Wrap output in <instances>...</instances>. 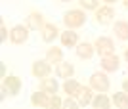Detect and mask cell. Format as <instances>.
<instances>
[{"mask_svg": "<svg viewBox=\"0 0 128 109\" xmlns=\"http://www.w3.org/2000/svg\"><path fill=\"white\" fill-rule=\"evenodd\" d=\"M84 21H86V16L80 10H71L63 16V23L67 25V29H78L84 25Z\"/></svg>", "mask_w": 128, "mask_h": 109, "instance_id": "cell-1", "label": "cell"}, {"mask_svg": "<svg viewBox=\"0 0 128 109\" xmlns=\"http://www.w3.org/2000/svg\"><path fill=\"white\" fill-rule=\"evenodd\" d=\"M90 86L94 90H98V92H107L109 86H111V82H109L105 73H94L92 78H90Z\"/></svg>", "mask_w": 128, "mask_h": 109, "instance_id": "cell-2", "label": "cell"}, {"mask_svg": "<svg viewBox=\"0 0 128 109\" xmlns=\"http://www.w3.org/2000/svg\"><path fill=\"white\" fill-rule=\"evenodd\" d=\"M31 73L36 76V78H46V76H50V73H52V65H50V61H48V60L34 61V63H32Z\"/></svg>", "mask_w": 128, "mask_h": 109, "instance_id": "cell-3", "label": "cell"}, {"mask_svg": "<svg viewBox=\"0 0 128 109\" xmlns=\"http://www.w3.org/2000/svg\"><path fill=\"white\" fill-rule=\"evenodd\" d=\"M27 38H29V27H23V25H16V27L10 31V40L14 44H23L27 42Z\"/></svg>", "mask_w": 128, "mask_h": 109, "instance_id": "cell-4", "label": "cell"}, {"mask_svg": "<svg viewBox=\"0 0 128 109\" xmlns=\"http://www.w3.org/2000/svg\"><path fill=\"white\" fill-rule=\"evenodd\" d=\"M113 17H115V10H113L111 6H103V8H98L96 10V21L100 23V25L111 23Z\"/></svg>", "mask_w": 128, "mask_h": 109, "instance_id": "cell-5", "label": "cell"}, {"mask_svg": "<svg viewBox=\"0 0 128 109\" xmlns=\"http://www.w3.org/2000/svg\"><path fill=\"white\" fill-rule=\"evenodd\" d=\"M96 52H100V56H107V54H115V50H113V40L107 36H100L96 40Z\"/></svg>", "mask_w": 128, "mask_h": 109, "instance_id": "cell-6", "label": "cell"}, {"mask_svg": "<svg viewBox=\"0 0 128 109\" xmlns=\"http://www.w3.org/2000/svg\"><path fill=\"white\" fill-rule=\"evenodd\" d=\"M2 86L8 90V94L10 96H17L19 94V90H21V80L17 78V76H4V82H2Z\"/></svg>", "mask_w": 128, "mask_h": 109, "instance_id": "cell-7", "label": "cell"}, {"mask_svg": "<svg viewBox=\"0 0 128 109\" xmlns=\"http://www.w3.org/2000/svg\"><path fill=\"white\" fill-rule=\"evenodd\" d=\"M102 69H103L105 73L117 71V69H118V56H117V54L102 56Z\"/></svg>", "mask_w": 128, "mask_h": 109, "instance_id": "cell-8", "label": "cell"}, {"mask_svg": "<svg viewBox=\"0 0 128 109\" xmlns=\"http://www.w3.org/2000/svg\"><path fill=\"white\" fill-rule=\"evenodd\" d=\"M59 40H61V44L65 48H73V46L78 44V33H75L73 29H67L65 33L59 34Z\"/></svg>", "mask_w": 128, "mask_h": 109, "instance_id": "cell-9", "label": "cell"}, {"mask_svg": "<svg viewBox=\"0 0 128 109\" xmlns=\"http://www.w3.org/2000/svg\"><path fill=\"white\" fill-rule=\"evenodd\" d=\"M44 25H46V23H44L42 14H38V12H32V14H29V17H27V27L31 29V31H40Z\"/></svg>", "mask_w": 128, "mask_h": 109, "instance_id": "cell-10", "label": "cell"}, {"mask_svg": "<svg viewBox=\"0 0 128 109\" xmlns=\"http://www.w3.org/2000/svg\"><path fill=\"white\" fill-rule=\"evenodd\" d=\"M56 75L59 78H71L75 75V67L67 61H59V63H56Z\"/></svg>", "mask_w": 128, "mask_h": 109, "instance_id": "cell-11", "label": "cell"}, {"mask_svg": "<svg viewBox=\"0 0 128 109\" xmlns=\"http://www.w3.org/2000/svg\"><path fill=\"white\" fill-rule=\"evenodd\" d=\"M40 33H42V40L44 42H54V40L58 38L59 31H58V27H56L54 23H46V25L40 29Z\"/></svg>", "mask_w": 128, "mask_h": 109, "instance_id": "cell-12", "label": "cell"}, {"mask_svg": "<svg viewBox=\"0 0 128 109\" xmlns=\"http://www.w3.org/2000/svg\"><path fill=\"white\" fill-rule=\"evenodd\" d=\"M31 104L36 105V107H50V94L40 90V92H34L31 98Z\"/></svg>", "mask_w": 128, "mask_h": 109, "instance_id": "cell-13", "label": "cell"}, {"mask_svg": "<svg viewBox=\"0 0 128 109\" xmlns=\"http://www.w3.org/2000/svg\"><path fill=\"white\" fill-rule=\"evenodd\" d=\"M63 90L67 92V96H73V98H78L80 90H82V84L76 80H73V78H67L63 84Z\"/></svg>", "mask_w": 128, "mask_h": 109, "instance_id": "cell-14", "label": "cell"}, {"mask_svg": "<svg viewBox=\"0 0 128 109\" xmlns=\"http://www.w3.org/2000/svg\"><path fill=\"white\" fill-rule=\"evenodd\" d=\"M94 44L90 42H82V44H76V56L82 58V60H90L92 56H94Z\"/></svg>", "mask_w": 128, "mask_h": 109, "instance_id": "cell-15", "label": "cell"}, {"mask_svg": "<svg viewBox=\"0 0 128 109\" xmlns=\"http://www.w3.org/2000/svg\"><path fill=\"white\" fill-rule=\"evenodd\" d=\"M58 88H59L58 80H56V78H50V76L42 78V82H40V90H44V92H48V94H56Z\"/></svg>", "mask_w": 128, "mask_h": 109, "instance_id": "cell-16", "label": "cell"}, {"mask_svg": "<svg viewBox=\"0 0 128 109\" xmlns=\"http://www.w3.org/2000/svg\"><path fill=\"white\" fill-rule=\"evenodd\" d=\"M111 102L117 105V107H120V109H128V92H117V94H113Z\"/></svg>", "mask_w": 128, "mask_h": 109, "instance_id": "cell-17", "label": "cell"}, {"mask_svg": "<svg viewBox=\"0 0 128 109\" xmlns=\"http://www.w3.org/2000/svg\"><path fill=\"white\" fill-rule=\"evenodd\" d=\"M92 105H94V107H98V109H100V107H102V109H107L109 105H111V100L107 98L103 92H100V94H96V98L92 100Z\"/></svg>", "mask_w": 128, "mask_h": 109, "instance_id": "cell-18", "label": "cell"}, {"mask_svg": "<svg viewBox=\"0 0 128 109\" xmlns=\"http://www.w3.org/2000/svg\"><path fill=\"white\" fill-rule=\"evenodd\" d=\"M92 86H82V90H80L78 94V105H88L92 104Z\"/></svg>", "mask_w": 128, "mask_h": 109, "instance_id": "cell-19", "label": "cell"}, {"mask_svg": "<svg viewBox=\"0 0 128 109\" xmlns=\"http://www.w3.org/2000/svg\"><path fill=\"white\" fill-rule=\"evenodd\" d=\"M115 34L120 40H128V23L126 21H117L115 23Z\"/></svg>", "mask_w": 128, "mask_h": 109, "instance_id": "cell-20", "label": "cell"}, {"mask_svg": "<svg viewBox=\"0 0 128 109\" xmlns=\"http://www.w3.org/2000/svg\"><path fill=\"white\" fill-rule=\"evenodd\" d=\"M46 60H48L50 63H59V61H63V52L59 48H50L48 52H46Z\"/></svg>", "mask_w": 128, "mask_h": 109, "instance_id": "cell-21", "label": "cell"}, {"mask_svg": "<svg viewBox=\"0 0 128 109\" xmlns=\"http://www.w3.org/2000/svg\"><path fill=\"white\" fill-rule=\"evenodd\" d=\"M78 4L84 8V10H90V12H96L100 8V0H78Z\"/></svg>", "mask_w": 128, "mask_h": 109, "instance_id": "cell-22", "label": "cell"}, {"mask_svg": "<svg viewBox=\"0 0 128 109\" xmlns=\"http://www.w3.org/2000/svg\"><path fill=\"white\" fill-rule=\"evenodd\" d=\"M50 107H54V109L56 107H63V102H61L56 94H50Z\"/></svg>", "mask_w": 128, "mask_h": 109, "instance_id": "cell-23", "label": "cell"}, {"mask_svg": "<svg viewBox=\"0 0 128 109\" xmlns=\"http://www.w3.org/2000/svg\"><path fill=\"white\" fill-rule=\"evenodd\" d=\"M63 107H80V105H78V100L75 102V98L69 96L67 100H63Z\"/></svg>", "mask_w": 128, "mask_h": 109, "instance_id": "cell-24", "label": "cell"}, {"mask_svg": "<svg viewBox=\"0 0 128 109\" xmlns=\"http://www.w3.org/2000/svg\"><path fill=\"white\" fill-rule=\"evenodd\" d=\"M6 36H8V34H6V27H4V23H0V40L4 42Z\"/></svg>", "mask_w": 128, "mask_h": 109, "instance_id": "cell-25", "label": "cell"}, {"mask_svg": "<svg viewBox=\"0 0 128 109\" xmlns=\"http://www.w3.org/2000/svg\"><path fill=\"white\" fill-rule=\"evenodd\" d=\"M122 90H124V92H128V80L122 82Z\"/></svg>", "mask_w": 128, "mask_h": 109, "instance_id": "cell-26", "label": "cell"}, {"mask_svg": "<svg viewBox=\"0 0 128 109\" xmlns=\"http://www.w3.org/2000/svg\"><path fill=\"white\" fill-rule=\"evenodd\" d=\"M103 2H107V6H109V4H113V2H117V0H103Z\"/></svg>", "mask_w": 128, "mask_h": 109, "instance_id": "cell-27", "label": "cell"}, {"mask_svg": "<svg viewBox=\"0 0 128 109\" xmlns=\"http://www.w3.org/2000/svg\"><path fill=\"white\" fill-rule=\"evenodd\" d=\"M122 4H124V8L128 10V0H122Z\"/></svg>", "mask_w": 128, "mask_h": 109, "instance_id": "cell-28", "label": "cell"}, {"mask_svg": "<svg viewBox=\"0 0 128 109\" xmlns=\"http://www.w3.org/2000/svg\"><path fill=\"white\" fill-rule=\"evenodd\" d=\"M124 58H126V61H128V48H126V52H124Z\"/></svg>", "mask_w": 128, "mask_h": 109, "instance_id": "cell-29", "label": "cell"}, {"mask_svg": "<svg viewBox=\"0 0 128 109\" xmlns=\"http://www.w3.org/2000/svg\"><path fill=\"white\" fill-rule=\"evenodd\" d=\"M59 2H71V0H59Z\"/></svg>", "mask_w": 128, "mask_h": 109, "instance_id": "cell-30", "label": "cell"}]
</instances>
